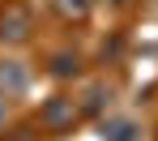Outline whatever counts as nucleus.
<instances>
[{
	"mask_svg": "<svg viewBox=\"0 0 158 141\" xmlns=\"http://www.w3.org/2000/svg\"><path fill=\"white\" fill-rule=\"evenodd\" d=\"M81 120V107H77V94H52V98H43L39 103V115H34V128L39 133H47V137H64V133H73Z\"/></svg>",
	"mask_w": 158,
	"mask_h": 141,
	"instance_id": "f257e3e1",
	"label": "nucleus"
},
{
	"mask_svg": "<svg viewBox=\"0 0 158 141\" xmlns=\"http://www.w3.org/2000/svg\"><path fill=\"white\" fill-rule=\"evenodd\" d=\"M39 30L30 0H0V47H26Z\"/></svg>",
	"mask_w": 158,
	"mask_h": 141,
	"instance_id": "f03ea898",
	"label": "nucleus"
},
{
	"mask_svg": "<svg viewBox=\"0 0 158 141\" xmlns=\"http://www.w3.org/2000/svg\"><path fill=\"white\" fill-rule=\"evenodd\" d=\"M34 85V68L17 56H0V98H26Z\"/></svg>",
	"mask_w": 158,
	"mask_h": 141,
	"instance_id": "7ed1b4c3",
	"label": "nucleus"
},
{
	"mask_svg": "<svg viewBox=\"0 0 158 141\" xmlns=\"http://www.w3.org/2000/svg\"><path fill=\"white\" fill-rule=\"evenodd\" d=\"M115 81H107V77H90V81L81 85V94H77V107L81 115H107L111 107H115Z\"/></svg>",
	"mask_w": 158,
	"mask_h": 141,
	"instance_id": "20e7f679",
	"label": "nucleus"
},
{
	"mask_svg": "<svg viewBox=\"0 0 158 141\" xmlns=\"http://www.w3.org/2000/svg\"><path fill=\"white\" fill-rule=\"evenodd\" d=\"M43 73L52 77V81H77L81 73H85V56H81L77 47H56L47 64H43Z\"/></svg>",
	"mask_w": 158,
	"mask_h": 141,
	"instance_id": "39448f33",
	"label": "nucleus"
},
{
	"mask_svg": "<svg viewBox=\"0 0 158 141\" xmlns=\"http://www.w3.org/2000/svg\"><path fill=\"white\" fill-rule=\"evenodd\" d=\"M98 128H103V141H141V124L132 115L107 111V115H98Z\"/></svg>",
	"mask_w": 158,
	"mask_h": 141,
	"instance_id": "423d86ee",
	"label": "nucleus"
},
{
	"mask_svg": "<svg viewBox=\"0 0 158 141\" xmlns=\"http://www.w3.org/2000/svg\"><path fill=\"white\" fill-rule=\"evenodd\" d=\"M47 4H52V13L64 26H81V22H90V13H94V0H47Z\"/></svg>",
	"mask_w": 158,
	"mask_h": 141,
	"instance_id": "0eeeda50",
	"label": "nucleus"
},
{
	"mask_svg": "<svg viewBox=\"0 0 158 141\" xmlns=\"http://www.w3.org/2000/svg\"><path fill=\"white\" fill-rule=\"evenodd\" d=\"M9 111H13V103H9V98H0V124L9 120Z\"/></svg>",
	"mask_w": 158,
	"mask_h": 141,
	"instance_id": "6e6552de",
	"label": "nucleus"
},
{
	"mask_svg": "<svg viewBox=\"0 0 158 141\" xmlns=\"http://www.w3.org/2000/svg\"><path fill=\"white\" fill-rule=\"evenodd\" d=\"M111 4H128V0H111Z\"/></svg>",
	"mask_w": 158,
	"mask_h": 141,
	"instance_id": "1a4fd4ad",
	"label": "nucleus"
}]
</instances>
